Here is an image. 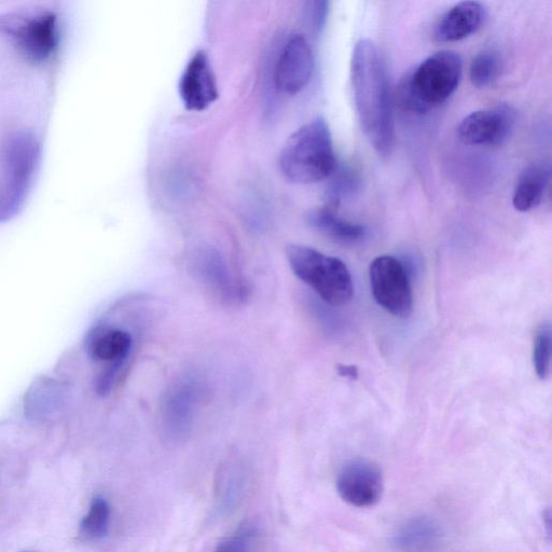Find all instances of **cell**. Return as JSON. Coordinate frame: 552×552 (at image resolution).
<instances>
[{
	"mask_svg": "<svg viewBox=\"0 0 552 552\" xmlns=\"http://www.w3.org/2000/svg\"><path fill=\"white\" fill-rule=\"evenodd\" d=\"M338 374L343 377L350 380H357L358 379V369L356 366L353 365H338Z\"/></svg>",
	"mask_w": 552,
	"mask_h": 552,
	"instance_id": "obj_26",
	"label": "cell"
},
{
	"mask_svg": "<svg viewBox=\"0 0 552 552\" xmlns=\"http://www.w3.org/2000/svg\"><path fill=\"white\" fill-rule=\"evenodd\" d=\"M444 533L437 521L419 516L406 521L392 538V546L397 552H427L434 549Z\"/></svg>",
	"mask_w": 552,
	"mask_h": 552,
	"instance_id": "obj_15",
	"label": "cell"
},
{
	"mask_svg": "<svg viewBox=\"0 0 552 552\" xmlns=\"http://www.w3.org/2000/svg\"><path fill=\"white\" fill-rule=\"evenodd\" d=\"M179 94L190 112H203L218 99L213 68L204 51H198L188 62L179 82Z\"/></svg>",
	"mask_w": 552,
	"mask_h": 552,
	"instance_id": "obj_12",
	"label": "cell"
},
{
	"mask_svg": "<svg viewBox=\"0 0 552 552\" xmlns=\"http://www.w3.org/2000/svg\"><path fill=\"white\" fill-rule=\"evenodd\" d=\"M40 156V146L30 133L7 138L0 154V223L15 217L32 185Z\"/></svg>",
	"mask_w": 552,
	"mask_h": 552,
	"instance_id": "obj_4",
	"label": "cell"
},
{
	"mask_svg": "<svg viewBox=\"0 0 552 552\" xmlns=\"http://www.w3.org/2000/svg\"><path fill=\"white\" fill-rule=\"evenodd\" d=\"M280 167L287 181L299 185L321 182L335 172L333 137L324 118L313 119L288 137Z\"/></svg>",
	"mask_w": 552,
	"mask_h": 552,
	"instance_id": "obj_2",
	"label": "cell"
},
{
	"mask_svg": "<svg viewBox=\"0 0 552 552\" xmlns=\"http://www.w3.org/2000/svg\"><path fill=\"white\" fill-rule=\"evenodd\" d=\"M486 10L478 2H463L452 7L439 20L434 36L439 43H454L476 33L483 21Z\"/></svg>",
	"mask_w": 552,
	"mask_h": 552,
	"instance_id": "obj_13",
	"label": "cell"
},
{
	"mask_svg": "<svg viewBox=\"0 0 552 552\" xmlns=\"http://www.w3.org/2000/svg\"><path fill=\"white\" fill-rule=\"evenodd\" d=\"M132 337L126 330L98 325L89 331L86 349L95 362L126 363L132 349Z\"/></svg>",
	"mask_w": 552,
	"mask_h": 552,
	"instance_id": "obj_14",
	"label": "cell"
},
{
	"mask_svg": "<svg viewBox=\"0 0 552 552\" xmlns=\"http://www.w3.org/2000/svg\"><path fill=\"white\" fill-rule=\"evenodd\" d=\"M516 123V112L512 106L478 110L465 117L460 123V140L469 146H495L503 144Z\"/></svg>",
	"mask_w": 552,
	"mask_h": 552,
	"instance_id": "obj_10",
	"label": "cell"
},
{
	"mask_svg": "<svg viewBox=\"0 0 552 552\" xmlns=\"http://www.w3.org/2000/svg\"><path fill=\"white\" fill-rule=\"evenodd\" d=\"M503 61L498 51L485 50L477 54L471 66V81L474 87L486 89L502 74Z\"/></svg>",
	"mask_w": 552,
	"mask_h": 552,
	"instance_id": "obj_20",
	"label": "cell"
},
{
	"mask_svg": "<svg viewBox=\"0 0 552 552\" xmlns=\"http://www.w3.org/2000/svg\"><path fill=\"white\" fill-rule=\"evenodd\" d=\"M550 163L546 160L537 161L524 170L516 185L513 205L519 212H529L544 199L550 181Z\"/></svg>",
	"mask_w": 552,
	"mask_h": 552,
	"instance_id": "obj_16",
	"label": "cell"
},
{
	"mask_svg": "<svg viewBox=\"0 0 552 552\" xmlns=\"http://www.w3.org/2000/svg\"><path fill=\"white\" fill-rule=\"evenodd\" d=\"M253 531L250 528H243L228 536L218 545L215 552H246L250 546Z\"/></svg>",
	"mask_w": 552,
	"mask_h": 552,
	"instance_id": "obj_25",
	"label": "cell"
},
{
	"mask_svg": "<svg viewBox=\"0 0 552 552\" xmlns=\"http://www.w3.org/2000/svg\"><path fill=\"white\" fill-rule=\"evenodd\" d=\"M200 266L205 281L214 288V291L226 299H238L241 289L233 280L225 261L218 253L213 251L205 253Z\"/></svg>",
	"mask_w": 552,
	"mask_h": 552,
	"instance_id": "obj_19",
	"label": "cell"
},
{
	"mask_svg": "<svg viewBox=\"0 0 552 552\" xmlns=\"http://www.w3.org/2000/svg\"><path fill=\"white\" fill-rule=\"evenodd\" d=\"M286 257L297 278L310 286L329 305H347L352 299V276L340 259L298 244L287 245Z\"/></svg>",
	"mask_w": 552,
	"mask_h": 552,
	"instance_id": "obj_5",
	"label": "cell"
},
{
	"mask_svg": "<svg viewBox=\"0 0 552 552\" xmlns=\"http://www.w3.org/2000/svg\"><path fill=\"white\" fill-rule=\"evenodd\" d=\"M369 276L372 295L379 305L406 319L412 311V291L403 262L391 256L378 257L371 262Z\"/></svg>",
	"mask_w": 552,
	"mask_h": 552,
	"instance_id": "obj_7",
	"label": "cell"
},
{
	"mask_svg": "<svg viewBox=\"0 0 552 552\" xmlns=\"http://www.w3.org/2000/svg\"><path fill=\"white\" fill-rule=\"evenodd\" d=\"M551 362V327L543 324L538 327L534 339L533 363L536 375L546 380L550 374Z\"/></svg>",
	"mask_w": 552,
	"mask_h": 552,
	"instance_id": "obj_22",
	"label": "cell"
},
{
	"mask_svg": "<svg viewBox=\"0 0 552 552\" xmlns=\"http://www.w3.org/2000/svg\"><path fill=\"white\" fill-rule=\"evenodd\" d=\"M340 498L357 508L377 505L384 491L381 469L366 460H354L345 464L337 479Z\"/></svg>",
	"mask_w": 552,
	"mask_h": 552,
	"instance_id": "obj_9",
	"label": "cell"
},
{
	"mask_svg": "<svg viewBox=\"0 0 552 552\" xmlns=\"http://www.w3.org/2000/svg\"><path fill=\"white\" fill-rule=\"evenodd\" d=\"M109 523L110 506L102 496H98L92 501L88 514L80 523V535L88 541L101 540L108 533Z\"/></svg>",
	"mask_w": 552,
	"mask_h": 552,
	"instance_id": "obj_21",
	"label": "cell"
},
{
	"mask_svg": "<svg viewBox=\"0 0 552 552\" xmlns=\"http://www.w3.org/2000/svg\"><path fill=\"white\" fill-rule=\"evenodd\" d=\"M307 219L312 228L340 243H355L365 237L363 226L340 218L336 207L330 205L310 212Z\"/></svg>",
	"mask_w": 552,
	"mask_h": 552,
	"instance_id": "obj_17",
	"label": "cell"
},
{
	"mask_svg": "<svg viewBox=\"0 0 552 552\" xmlns=\"http://www.w3.org/2000/svg\"><path fill=\"white\" fill-rule=\"evenodd\" d=\"M329 12V3L317 0V2H309L305 8V19L309 29L315 34L322 33Z\"/></svg>",
	"mask_w": 552,
	"mask_h": 552,
	"instance_id": "obj_24",
	"label": "cell"
},
{
	"mask_svg": "<svg viewBox=\"0 0 552 552\" xmlns=\"http://www.w3.org/2000/svg\"><path fill=\"white\" fill-rule=\"evenodd\" d=\"M314 72L312 49L305 37L289 39L275 67V87L280 93L296 95L310 84Z\"/></svg>",
	"mask_w": 552,
	"mask_h": 552,
	"instance_id": "obj_11",
	"label": "cell"
},
{
	"mask_svg": "<svg viewBox=\"0 0 552 552\" xmlns=\"http://www.w3.org/2000/svg\"><path fill=\"white\" fill-rule=\"evenodd\" d=\"M200 393L198 381L191 377L177 380L165 393L160 420L164 436L172 443H179L190 434Z\"/></svg>",
	"mask_w": 552,
	"mask_h": 552,
	"instance_id": "obj_8",
	"label": "cell"
},
{
	"mask_svg": "<svg viewBox=\"0 0 552 552\" xmlns=\"http://www.w3.org/2000/svg\"><path fill=\"white\" fill-rule=\"evenodd\" d=\"M463 60L454 51H439L425 59L405 81L400 98L409 109L423 113L445 103L458 89Z\"/></svg>",
	"mask_w": 552,
	"mask_h": 552,
	"instance_id": "obj_3",
	"label": "cell"
},
{
	"mask_svg": "<svg viewBox=\"0 0 552 552\" xmlns=\"http://www.w3.org/2000/svg\"><path fill=\"white\" fill-rule=\"evenodd\" d=\"M357 176L351 170H342L335 178L330 189V203L328 205L337 207L344 199L352 195L357 188Z\"/></svg>",
	"mask_w": 552,
	"mask_h": 552,
	"instance_id": "obj_23",
	"label": "cell"
},
{
	"mask_svg": "<svg viewBox=\"0 0 552 552\" xmlns=\"http://www.w3.org/2000/svg\"><path fill=\"white\" fill-rule=\"evenodd\" d=\"M63 388L59 382L39 378L25 397V411L30 417H43L60 407L63 402Z\"/></svg>",
	"mask_w": 552,
	"mask_h": 552,
	"instance_id": "obj_18",
	"label": "cell"
},
{
	"mask_svg": "<svg viewBox=\"0 0 552 552\" xmlns=\"http://www.w3.org/2000/svg\"><path fill=\"white\" fill-rule=\"evenodd\" d=\"M0 34L12 38L27 60L44 63L58 47V18L52 12L7 13L0 16Z\"/></svg>",
	"mask_w": 552,
	"mask_h": 552,
	"instance_id": "obj_6",
	"label": "cell"
},
{
	"mask_svg": "<svg viewBox=\"0 0 552 552\" xmlns=\"http://www.w3.org/2000/svg\"><path fill=\"white\" fill-rule=\"evenodd\" d=\"M351 80L358 119L367 140L379 155L389 156L395 142L390 82L382 55L369 39L355 45Z\"/></svg>",
	"mask_w": 552,
	"mask_h": 552,
	"instance_id": "obj_1",
	"label": "cell"
}]
</instances>
